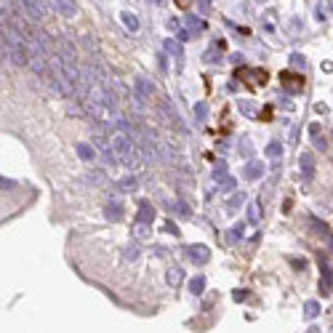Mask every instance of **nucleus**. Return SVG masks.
<instances>
[{"mask_svg":"<svg viewBox=\"0 0 333 333\" xmlns=\"http://www.w3.org/2000/svg\"><path fill=\"white\" fill-rule=\"evenodd\" d=\"M0 54L16 67H30V45L11 24H3L0 30Z\"/></svg>","mask_w":333,"mask_h":333,"instance_id":"obj_1","label":"nucleus"},{"mask_svg":"<svg viewBox=\"0 0 333 333\" xmlns=\"http://www.w3.org/2000/svg\"><path fill=\"white\" fill-rule=\"evenodd\" d=\"M134 99L139 104H147L149 99H155V83L149 78H136L134 80Z\"/></svg>","mask_w":333,"mask_h":333,"instance_id":"obj_2","label":"nucleus"},{"mask_svg":"<svg viewBox=\"0 0 333 333\" xmlns=\"http://www.w3.org/2000/svg\"><path fill=\"white\" fill-rule=\"evenodd\" d=\"M158 112H160V117H163V123L165 125H171V128H182V123H179V112L171 107V99H160L158 101Z\"/></svg>","mask_w":333,"mask_h":333,"instance_id":"obj_3","label":"nucleus"},{"mask_svg":"<svg viewBox=\"0 0 333 333\" xmlns=\"http://www.w3.org/2000/svg\"><path fill=\"white\" fill-rule=\"evenodd\" d=\"M21 8H24L27 19H32V21H43L45 14H48L43 0H21Z\"/></svg>","mask_w":333,"mask_h":333,"instance_id":"obj_4","label":"nucleus"},{"mask_svg":"<svg viewBox=\"0 0 333 333\" xmlns=\"http://www.w3.org/2000/svg\"><path fill=\"white\" fill-rule=\"evenodd\" d=\"M187 256L195 261V264H208L211 261V248L203 245V243H197V245H187Z\"/></svg>","mask_w":333,"mask_h":333,"instance_id":"obj_5","label":"nucleus"},{"mask_svg":"<svg viewBox=\"0 0 333 333\" xmlns=\"http://www.w3.org/2000/svg\"><path fill=\"white\" fill-rule=\"evenodd\" d=\"M165 54H168L173 62H176V69H182L184 67V45L179 40H165Z\"/></svg>","mask_w":333,"mask_h":333,"instance_id":"obj_6","label":"nucleus"},{"mask_svg":"<svg viewBox=\"0 0 333 333\" xmlns=\"http://www.w3.org/2000/svg\"><path fill=\"white\" fill-rule=\"evenodd\" d=\"M299 168H301L304 182H312L315 179V158H312V152H304L301 158H299Z\"/></svg>","mask_w":333,"mask_h":333,"instance_id":"obj_7","label":"nucleus"},{"mask_svg":"<svg viewBox=\"0 0 333 333\" xmlns=\"http://www.w3.org/2000/svg\"><path fill=\"white\" fill-rule=\"evenodd\" d=\"M51 3H54V8H56V14H62V16H67V19L78 16V3H75V0H51Z\"/></svg>","mask_w":333,"mask_h":333,"instance_id":"obj_8","label":"nucleus"},{"mask_svg":"<svg viewBox=\"0 0 333 333\" xmlns=\"http://www.w3.org/2000/svg\"><path fill=\"white\" fill-rule=\"evenodd\" d=\"M264 176V163H259V160H251V163H245V168H243V179L248 182H256Z\"/></svg>","mask_w":333,"mask_h":333,"instance_id":"obj_9","label":"nucleus"},{"mask_svg":"<svg viewBox=\"0 0 333 333\" xmlns=\"http://www.w3.org/2000/svg\"><path fill=\"white\" fill-rule=\"evenodd\" d=\"M123 213H125V208H123L120 200H110V203L104 206V216L110 219V221H120Z\"/></svg>","mask_w":333,"mask_h":333,"instance_id":"obj_10","label":"nucleus"},{"mask_svg":"<svg viewBox=\"0 0 333 333\" xmlns=\"http://www.w3.org/2000/svg\"><path fill=\"white\" fill-rule=\"evenodd\" d=\"M320 269H323V277H320V293H330V288H333V269L325 264V261H320Z\"/></svg>","mask_w":333,"mask_h":333,"instance_id":"obj_11","label":"nucleus"},{"mask_svg":"<svg viewBox=\"0 0 333 333\" xmlns=\"http://www.w3.org/2000/svg\"><path fill=\"white\" fill-rule=\"evenodd\" d=\"M152 221H155V206L141 203L136 211V224H152Z\"/></svg>","mask_w":333,"mask_h":333,"instance_id":"obj_12","label":"nucleus"},{"mask_svg":"<svg viewBox=\"0 0 333 333\" xmlns=\"http://www.w3.org/2000/svg\"><path fill=\"white\" fill-rule=\"evenodd\" d=\"M165 283H168L171 288H179V285L184 283V269L182 267H171L168 272H165Z\"/></svg>","mask_w":333,"mask_h":333,"instance_id":"obj_13","label":"nucleus"},{"mask_svg":"<svg viewBox=\"0 0 333 333\" xmlns=\"http://www.w3.org/2000/svg\"><path fill=\"white\" fill-rule=\"evenodd\" d=\"M75 149H78V158L80 160H86V163L96 160V147H93V144H78Z\"/></svg>","mask_w":333,"mask_h":333,"instance_id":"obj_14","label":"nucleus"},{"mask_svg":"<svg viewBox=\"0 0 333 333\" xmlns=\"http://www.w3.org/2000/svg\"><path fill=\"white\" fill-rule=\"evenodd\" d=\"M206 64H216V62H221V43H213L211 48L206 51Z\"/></svg>","mask_w":333,"mask_h":333,"instance_id":"obj_15","label":"nucleus"},{"mask_svg":"<svg viewBox=\"0 0 333 333\" xmlns=\"http://www.w3.org/2000/svg\"><path fill=\"white\" fill-rule=\"evenodd\" d=\"M120 21L125 24V30H128V32H139V19H136L134 14H128V11H123V14H120Z\"/></svg>","mask_w":333,"mask_h":333,"instance_id":"obj_16","label":"nucleus"},{"mask_svg":"<svg viewBox=\"0 0 333 333\" xmlns=\"http://www.w3.org/2000/svg\"><path fill=\"white\" fill-rule=\"evenodd\" d=\"M187 30L192 32V35H197V32H203V30H206V21L189 14V16H187Z\"/></svg>","mask_w":333,"mask_h":333,"instance_id":"obj_17","label":"nucleus"},{"mask_svg":"<svg viewBox=\"0 0 333 333\" xmlns=\"http://www.w3.org/2000/svg\"><path fill=\"white\" fill-rule=\"evenodd\" d=\"M136 187H139L136 176H123V179L117 182V189H120V192H134Z\"/></svg>","mask_w":333,"mask_h":333,"instance_id":"obj_18","label":"nucleus"},{"mask_svg":"<svg viewBox=\"0 0 333 333\" xmlns=\"http://www.w3.org/2000/svg\"><path fill=\"white\" fill-rule=\"evenodd\" d=\"M203 291H206V277L203 275H197V277L189 280V293H192V296H200Z\"/></svg>","mask_w":333,"mask_h":333,"instance_id":"obj_19","label":"nucleus"},{"mask_svg":"<svg viewBox=\"0 0 333 333\" xmlns=\"http://www.w3.org/2000/svg\"><path fill=\"white\" fill-rule=\"evenodd\" d=\"M264 155H267V158H272V160L283 158V144H280V141H269V144L264 147Z\"/></svg>","mask_w":333,"mask_h":333,"instance_id":"obj_20","label":"nucleus"},{"mask_svg":"<svg viewBox=\"0 0 333 333\" xmlns=\"http://www.w3.org/2000/svg\"><path fill=\"white\" fill-rule=\"evenodd\" d=\"M139 253H141V251H139V245H136V243H128V245L123 248V259H125V261H136Z\"/></svg>","mask_w":333,"mask_h":333,"instance_id":"obj_21","label":"nucleus"},{"mask_svg":"<svg viewBox=\"0 0 333 333\" xmlns=\"http://www.w3.org/2000/svg\"><path fill=\"white\" fill-rule=\"evenodd\" d=\"M320 315V301H306L304 304V317L306 320H315Z\"/></svg>","mask_w":333,"mask_h":333,"instance_id":"obj_22","label":"nucleus"},{"mask_svg":"<svg viewBox=\"0 0 333 333\" xmlns=\"http://www.w3.org/2000/svg\"><path fill=\"white\" fill-rule=\"evenodd\" d=\"M283 83H285V86H291L293 91H299V88L304 86V80L296 78V75H291V72H283Z\"/></svg>","mask_w":333,"mask_h":333,"instance_id":"obj_23","label":"nucleus"},{"mask_svg":"<svg viewBox=\"0 0 333 333\" xmlns=\"http://www.w3.org/2000/svg\"><path fill=\"white\" fill-rule=\"evenodd\" d=\"M237 110H240L243 115H248V117H253V115H256V107L248 101V99H237Z\"/></svg>","mask_w":333,"mask_h":333,"instance_id":"obj_24","label":"nucleus"},{"mask_svg":"<svg viewBox=\"0 0 333 333\" xmlns=\"http://www.w3.org/2000/svg\"><path fill=\"white\" fill-rule=\"evenodd\" d=\"M195 117H197V123H206L208 120V104L206 101H197L195 104Z\"/></svg>","mask_w":333,"mask_h":333,"instance_id":"obj_25","label":"nucleus"},{"mask_svg":"<svg viewBox=\"0 0 333 333\" xmlns=\"http://www.w3.org/2000/svg\"><path fill=\"white\" fill-rule=\"evenodd\" d=\"M261 203H251V206H248V221H251V224H259L261 221V208H259Z\"/></svg>","mask_w":333,"mask_h":333,"instance_id":"obj_26","label":"nucleus"},{"mask_svg":"<svg viewBox=\"0 0 333 333\" xmlns=\"http://www.w3.org/2000/svg\"><path fill=\"white\" fill-rule=\"evenodd\" d=\"M171 211H176V213H179V216H192V211H189V206L184 203V200H176V203H171Z\"/></svg>","mask_w":333,"mask_h":333,"instance_id":"obj_27","label":"nucleus"},{"mask_svg":"<svg viewBox=\"0 0 333 333\" xmlns=\"http://www.w3.org/2000/svg\"><path fill=\"white\" fill-rule=\"evenodd\" d=\"M243 232H245V224H235V229L227 232V240H229V243H237V240L243 237Z\"/></svg>","mask_w":333,"mask_h":333,"instance_id":"obj_28","label":"nucleus"},{"mask_svg":"<svg viewBox=\"0 0 333 333\" xmlns=\"http://www.w3.org/2000/svg\"><path fill=\"white\" fill-rule=\"evenodd\" d=\"M235 179H232V176H224V179L219 182V189H221V192H232V189H235Z\"/></svg>","mask_w":333,"mask_h":333,"instance_id":"obj_29","label":"nucleus"},{"mask_svg":"<svg viewBox=\"0 0 333 333\" xmlns=\"http://www.w3.org/2000/svg\"><path fill=\"white\" fill-rule=\"evenodd\" d=\"M243 203H245V195H243V192H237V195H232V200H229V206H227V208H229V211H237Z\"/></svg>","mask_w":333,"mask_h":333,"instance_id":"obj_30","label":"nucleus"},{"mask_svg":"<svg viewBox=\"0 0 333 333\" xmlns=\"http://www.w3.org/2000/svg\"><path fill=\"white\" fill-rule=\"evenodd\" d=\"M224 176H227V163H219V165H216V171H213V179L221 182Z\"/></svg>","mask_w":333,"mask_h":333,"instance_id":"obj_31","label":"nucleus"},{"mask_svg":"<svg viewBox=\"0 0 333 333\" xmlns=\"http://www.w3.org/2000/svg\"><path fill=\"white\" fill-rule=\"evenodd\" d=\"M304 56L301 54H291V67H296V69H304Z\"/></svg>","mask_w":333,"mask_h":333,"instance_id":"obj_32","label":"nucleus"},{"mask_svg":"<svg viewBox=\"0 0 333 333\" xmlns=\"http://www.w3.org/2000/svg\"><path fill=\"white\" fill-rule=\"evenodd\" d=\"M168 54H158V67H160V75H168V62H165Z\"/></svg>","mask_w":333,"mask_h":333,"instance_id":"obj_33","label":"nucleus"},{"mask_svg":"<svg viewBox=\"0 0 333 333\" xmlns=\"http://www.w3.org/2000/svg\"><path fill=\"white\" fill-rule=\"evenodd\" d=\"M315 149H320V152H325V149H328L325 136H315Z\"/></svg>","mask_w":333,"mask_h":333,"instance_id":"obj_34","label":"nucleus"},{"mask_svg":"<svg viewBox=\"0 0 333 333\" xmlns=\"http://www.w3.org/2000/svg\"><path fill=\"white\" fill-rule=\"evenodd\" d=\"M211 11V0H197V14H208Z\"/></svg>","mask_w":333,"mask_h":333,"instance_id":"obj_35","label":"nucleus"},{"mask_svg":"<svg viewBox=\"0 0 333 333\" xmlns=\"http://www.w3.org/2000/svg\"><path fill=\"white\" fill-rule=\"evenodd\" d=\"M86 179H88V182H104V173H101V171H91Z\"/></svg>","mask_w":333,"mask_h":333,"instance_id":"obj_36","label":"nucleus"},{"mask_svg":"<svg viewBox=\"0 0 333 333\" xmlns=\"http://www.w3.org/2000/svg\"><path fill=\"white\" fill-rule=\"evenodd\" d=\"M165 232H168V235H176V237H179V227H176L173 221H165Z\"/></svg>","mask_w":333,"mask_h":333,"instance_id":"obj_37","label":"nucleus"},{"mask_svg":"<svg viewBox=\"0 0 333 333\" xmlns=\"http://www.w3.org/2000/svg\"><path fill=\"white\" fill-rule=\"evenodd\" d=\"M232 299H235V301H248V291H235Z\"/></svg>","mask_w":333,"mask_h":333,"instance_id":"obj_38","label":"nucleus"},{"mask_svg":"<svg viewBox=\"0 0 333 333\" xmlns=\"http://www.w3.org/2000/svg\"><path fill=\"white\" fill-rule=\"evenodd\" d=\"M14 179H6V176H3V179H0V187H3V192H6V189H14Z\"/></svg>","mask_w":333,"mask_h":333,"instance_id":"obj_39","label":"nucleus"},{"mask_svg":"<svg viewBox=\"0 0 333 333\" xmlns=\"http://www.w3.org/2000/svg\"><path fill=\"white\" fill-rule=\"evenodd\" d=\"M320 131H323V125H320V123H312V125H309V134H312V139L320 136Z\"/></svg>","mask_w":333,"mask_h":333,"instance_id":"obj_40","label":"nucleus"},{"mask_svg":"<svg viewBox=\"0 0 333 333\" xmlns=\"http://www.w3.org/2000/svg\"><path fill=\"white\" fill-rule=\"evenodd\" d=\"M240 152H243V155H251V152H253V147L248 144V139H243V147H240Z\"/></svg>","mask_w":333,"mask_h":333,"instance_id":"obj_41","label":"nucleus"},{"mask_svg":"<svg viewBox=\"0 0 333 333\" xmlns=\"http://www.w3.org/2000/svg\"><path fill=\"white\" fill-rule=\"evenodd\" d=\"M168 30H176V32H179V30H182L179 19H168Z\"/></svg>","mask_w":333,"mask_h":333,"instance_id":"obj_42","label":"nucleus"},{"mask_svg":"<svg viewBox=\"0 0 333 333\" xmlns=\"http://www.w3.org/2000/svg\"><path fill=\"white\" fill-rule=\"evenodd\" d=\"M291 264H293V267H299V269H304V267H306L301 259H291Z\"/></svg>","mask_w":333,"mask_h":333,"instance_id":"obj_43","label":"nucleus"},{"mask_svg":"<svg viewBox=\"0 0 333 333\" xmlns=\"http://www.w3.org/2000/svg\"><path fill=\"white\" fill-rule=\"evenodd\" d=\"M189 3H192V0H176V6H179V8H189Z\"/></svg>","mask_w":333,"mask_h":333,"instance_id":"obj_44","label":"nucleus"},{"mask_svg":"<svg viewBox=\"0 0 333 333\" xmlns=\"http://www.w3.org/2000/svg\"><path fill=\"white\" fill-rule=\"evenodd\" d=\"M304 333H320V328H306Z\"/></svg>","mask_w":333,"mask_h":333,"instance_id":"obj_45","label":"nucleus"},{"mask_svg":"<svg viewBox=\"0 0 333 333\" xmlns=\"http://www.w3.org/2000/svg\"><path fill=\"white\" fill-rule=\"evenodd\" d=\"M328 240H330V245H333V235H328Z\"/></svg>","mask_w":333,"mask_h":333,"instance_id":"obj_46","label":"nucleus"},{"mask_svg":"<svg viewBox=\"0 0 333 333\" xmlns=\"http://www.w3.org/2000/svg\"><path fill=\"white\" fill-rule=\"evenodd\" d=\"M330 8H333V0H330Z\"/></svg>","mask_w":333,"mask_h":333,"instance_id":"obj_47","label":"nucleus"}]
</instances>
